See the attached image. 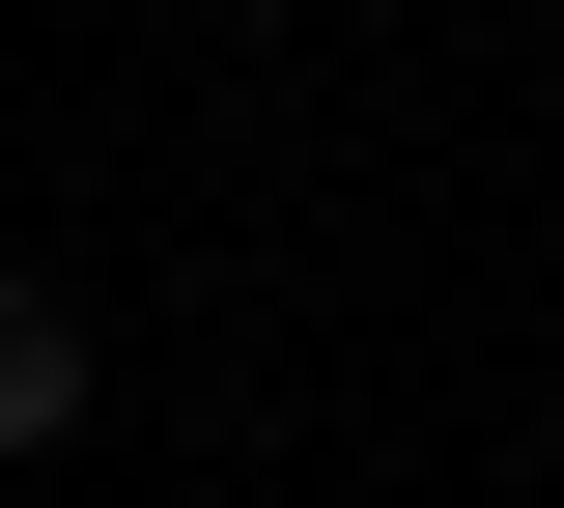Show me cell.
<instances>
[{
  "mask_svg": "<svg viewBox=\"0 0 564 508\" xmlns=\"http://www.w3.org/2000/svg\"><path fill=\"white\" fill-rule=\"evenodd\" d=\"M57 424H85V311H57V283H0V452H57Z\"/></svg>",
  "mask_w": 564,
  "mask_h": 508,
  "instance_id": "cell-1",
  "label": "cell"
},
{
  "mask_svg": "<svg viewBox=\"0 0 564 508\" xmlns=\"http://www.w3.org/2000/svg\"><path fill=\"white\" fill-rule=\"evenodd\" d=\"M0 508H29V480H0Z\"/></svg>",
  "mask_w": 564,
  "mask_h": 508,
  "instance_id": "cell-2",
  "label": "cell"
}]
</instances>
